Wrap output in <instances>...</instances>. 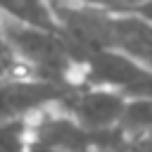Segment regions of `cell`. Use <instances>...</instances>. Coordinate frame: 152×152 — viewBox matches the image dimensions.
Instances as JSON below:
<instances>
[{"label":"cell","instance_id":"cell-3","mask_svg":"<svg viewBox=\"0 0 152 152\" xmlns=\"http://www.w3.org/2000/svg\"><path fill=\"white\" fill-rule=\"evenodd\" d=\"M104 50H119L152 69V21L142 19L135 12H109Z\"/></svg>","mask_w":152,"mask_h":152},{"label":"cell","instance_id":"cell-9","mask_svg":"<svg viewBox=\"0 0 152 152\" xmlns=\"http://www.w3.org/2000/svg\"><path fill=\"white\" fill-rule=\"evenodd\" d=\"M128 147H131V152H152V133H142V135L131 138Z\"/></svg>","mask_w":152,"mask_h":152},{"label":"cell","instance_id":"cell-7","mask_svg":"<svg viewBox=\"0 0 152 152\" xmlns=\"http://www.w3.org/2000/svg\"><path fill=\"white\" fill-rule=\"evenodd\" d=\"M21 71H26V69H24V64L19 62V57L14 55L10 40H7L5 33H2V26H0V81L7 78V76L21 74Z\"/></svg>","mask_w":152,"mask_h":152},{"label":"cell","instance_id":"cell-2","mask_svg":"<svg viewBox=\"0 0 152 152\" xmlns=\"http://www.w3.org/2000/svg\"><path fill=\"white\" fill-rule=\"evenodd\" d=\"M126 102L128 97L121 90L78 83L59 107L69 112L88 131H107V128L119 126Z\"/></svg>","mask_w":152,"mask_h":152},{"label":"cell","instance_id":"cell-4","mask_svg":"<svg viewBox=\"0 0 152 152\" xmlns=\"http://www.w3.org/2000/svg\"><path fill=\"white\" fill-rule=\"evenodd\" d=\"M0 14L24 21V24L40 26V28L59 31L55 12L45 0H0Z\"/></svg>","mask_w":152,"mask_h":152},{"label":"cell","instance_id":"cell-5","mask_svg":"<svg viewBox=\"0 0 152 152\" xmlns=\"http://www.w3.org/2000/svg\"><path fill=\"white\" fill-rule=\"evenodd\" d=\"M119 128L128 138L152 133V97H128Z\"/></svg>","mask_w":152,"mask_h":152},{"label":"cell","instance_id":"cell-8","mask_svg":"<svg viewBox=\"0 0 152 152\" xmlns=\"http://www.w3.org/2000/svg\"><path fill=\"white\" fill-rule=\"evenodd\" d=\"M74 2H81V5H88V7H97V10H104V12L121 14V12H133L145 0H74Z\"/></svg>","mask_w":152,"mask_h":152},{"label":"cell","instance_id":"cell-11","mask_svg":"<svg viewBox=\"0 0 152 152\" xmlns=\"http://www.w3.org/2000/svg\"><path fill=\"white\" fill-rule=\"evenodd\" d=\"M128 150V147H126ZM95 152H124V150H95Z\"/></svg>","mask_w":152,"mask_h":152},{"label":"cell","instance_id":"cell-12","mask_svg":"<svg viewBox=\"0 0 152 152\" xmlns=\"http://www.w3.org/2000/svg\"><path fill=\"white\" fill-rule=\"evenodd\" d=\"M124 152H131V147H128V150H124Z\"/></svg>","mask_w":152,"mask_h":152},{"label":"cell","instance_id":"cell-1","mask_svg":"<svg viewBox=\"0 0 152 152\" xmlns=\"http://www.w3.org/2000/svg\"><path fill=\"white\" fill-rule=\"evenodd\" d=\"M76 86L28 71L7 76L0 81V119H33L50 107H59Z\"/></svg>","mask_w":152,"mask_h":152},{"label":"cell","instance_id":"cell-10","mask_svg":"<svg viewBox=\"0 0 152 152\" xmlns=\"http://www.w3.org/2000/svg\"><path fill=\"white\" fill-rule=\"evenodd\" d=\"M26 152H66V150H59V147H52L48 142H40V140L28 138V150Z\"/></svg>","mask_w":152,"mask_h":152},{"label":"cell","instance_id":"cell-6","mask_svg":"<svg viewBox=\"0 0 152 152\" xmlns=\"http://www.w3.org/2000/svg\"><path fill=\"white\" fill-rule=\"evenodd\" d=\"M28 138V119H0V152H26Z\"/></svg>","mask_w":152,"mask_h":152}]
</instances>
